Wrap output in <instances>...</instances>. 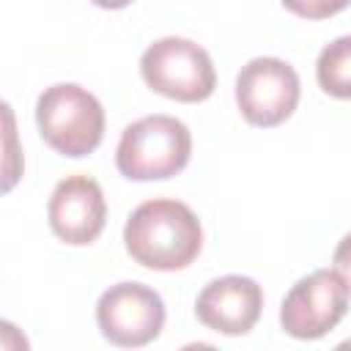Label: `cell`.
<instances>
[{"mask_svg":"<svg viewBox=\"0 0 351 351\" xmlns=\"http://www.w3.org/2000/svg\"><path fill=\"white\" fill-rule=\"evenodd\" d=\"M123 241L140 266L176 271L197 258L203 247V228L186 203L154 197L132 211L123 228Z\"/></svg>","mask_w":351,"mask_h":351,"instance_id":"1","label":"cell"},{"mask_svg":"<svg viewBox=\"0 0 351 351\" xmlns=\"http://www.w3.org/2000/svg\"><path fill=\"white\" fill-rule=\"evenodd\" d=\"M192 154L189 129L173 115H145L121 134L115 165L132 181H162L181 173Z\"/></svg>","mask_w":351,"mask_h":351,"instance_id":"2","label":"cell"},{"mask_svg":"<svg viewBox=\"0 0 351 351\" xmlns=\"http://www.w3.org/2000/svg\"><path fill=\"white\" fill-rule=\"evenodd\" d=\"M36 123L52 151L77 159L88 156L101 143L104 110L90 90L74 82H60L38 96Z\"/></svg>","mask_w":351,"mask_h":351,"instance_id":"3","label":"cell"},{"mask_svg":"<svg viewBox=\"0 0 351 351\" xmlns=\"http://www.w3.org/2000/svg\"><path fill=\"white\" fill-rule=\"evenodd\" d=\"M140 71L151 90L186 104L208 99L217 85L208 52L200 44L178 36L154 41L140 58Z\"/></svg>","mask_w":351,"mask_h":351,"instance_id":"4","label":"cell"},{"mask_svg":"<svg viewBox=\"0 0 351 351\" xmlns=\"http://www.w3.org/2000/svg\"><path fill=\"white\" fill-rule=\"evenodd\" d=\"M348 282L337 269H318L302 277L282 299L280 324L291 337L315 340L340 324L348 310Z\"/></svg>","mask_w":351,"mask_h":351,"instance_id":"5","label":"cell"},{"mask_svg":"<svg viewBox=\"0 0 351 351\" xmlns=\"http://www.w3.org/2000/svg\"><path fill=\"white\" fill-rule=\"evenodd\" d=\"M96 324L110 343L140 348L159 337L165 326V302L143 282H118L101 293Z\"/></svg>","mask_w":351,"mask_h":351,"instance_id":"6","label":"cell"},{"mask_svg":"<svg viewBox=\"0 0 351 351\" xmlns=\"http://www.w3.org/2000/svg\"><path fill=\"white\" fill-rule=\"evenodd\" d=\"M236 101L247 123L277 126L299 104V74L280 58H252L239 71Z\"/></svg>","mask_w":351,"mask_h":351,"instance_id":"7","label":"cell"},{"mask_svg":"<svg viewBox=\"0 0 351 351\" xmlns=\"http://www.w3.org/2000/svg\"><path fill=\"white\" fill-rule=\"evenodd\" d=\"M49 228L52 233L74 247L90 244L104 230L107 203L101 195V186L90 176H69L63 178L49 197L47 206Z\"/></svg>","mask_w":351,"mask_h":351,"instance_id":"8","label":"cell"},{"mask_svg":"<svg viewBox=\"0 0 351 351\" xmlns=\"http://www.w3.org/2000/svg\"><path fill=\"white\" fill-rule=\"evenodd\" d=\"M263 310V291L252 277L228 274L211 280L197 302L195 315L203 326L222 332V335H247Z\"/></svg>","mask_w":351,"mask_h":351,"instance_id":"9","label":"cell"},{"mask_svg":"<svg viewBox=\"0 0 351 351\" xmlns=\"http://www.w3.org/2000/svg\"><path fill=\"white\" fill-rule=\"evenodd\" d=\"M315 77L329 96L351 99V36H340L321 49Z\"/></svg>","mask_w":351,"mask_h":351,"instance_id":"10","label":"cell"},{"mask_svg":"<svg viewBox=\"0 0 351 351\" xmlns=\"http://www.w3.org/2000/svg\"><path fill=\"white\" fill-rule=\"evenodd\" d=\"M282 5L304 19H326L351 5V0H282Z\"/></svg>","mask_w":351,"mask_h":351,"instance_id":"11","label":"cell"},{"mask_svg":"<svg viewBox=\"0 0 351 351\" xmlns=\"http://www.w3.org/2000/svg\"><path fill=\"white\" fill-rule=\"evenodd\" d=\"M335 269L343 274V280H346L348 288H351V233L343 236V241H340L337 250H335Z\"/></svg>","mask_w":351,"mask_h":351,"instance_id":"12","label":"cell"},{"mask_svg":"<svg viewBox=\"0 0 351 351\" xmlns=\"http://www.w3.org/2000/svg\"><path fill=\"white\" fill-rule=\"evenodd\" d=\"M90 3L99 8H126L132 0H90Z\"/></svg>","mask_w":351,"mask_h":351,"instance_id":"13","label":"cell"}]
</instances>
